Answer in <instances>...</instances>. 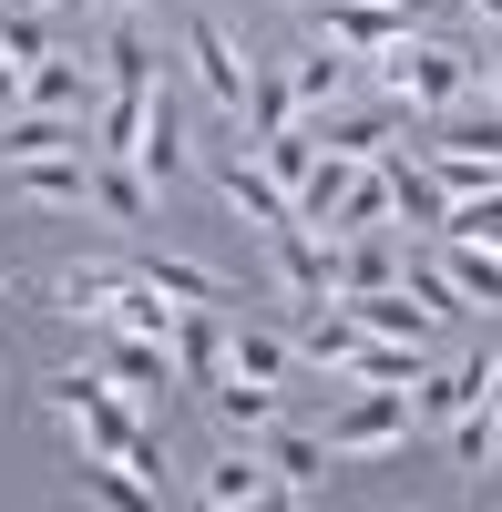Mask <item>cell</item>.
<instances>
[{
  "mask_svg": "<svg viewBox=\"0 0 502 512\" xmlns=\"http://www.w3.org/2000/svg\"><path fill=\"white\" fill-rule=\"evenodd\" d=\"M441 431H451V461H462V472H492V390H482L472 410H451Z\"/></svg>",
  "mask_w": 502,
  "mask_h": 512,
  "instance_id": "29",
  "label": "cell"
},
{
  "mask_svg": "<svg viewBox=\"0 0 502 512\" xmlns=\"http://www.w3.org/2000/svg\"><path fill=\"white\" fill-rule=\"evenodd\" d=\"M462 11H472V21H492V31H502V0H462Z\"/></svg>",
  "mask_w": 502,
  "mask_h": 512,
  "instance_id": "33",
  "label": "cell"
},
{
  "mask_svg": "<svg viewBox=\"0 0 502 512\" xmlns=\"http://www.w3.org/2000/svg\"><path fill=\"white\" fill-rule=\"evenodd\" d=\"M226 369H236V379H267V390H277V379L298 369V349H287L277 328H226Z\"/></svg>",
  "mask_w": 502,
  "mask_h": 512,
  "instance_id": "26",
  "label": "cell"
},
{
  "mask_svg": "<svg viewBox=\"0 0 502 512\" xmlns=\"http://www.w3.org/2000/svg\"><path fill=\"white\" fill-rule=\"evenodd\" d=\"M185 62H195V82H205V103H216V113H246V72H257V62H246V41L226 31V21H185Z\"/></svg>",
  "mask_w": 502,
  "mask_h": 512,
  "instance_id": "4",
  "label": "cell"
},
{
  "mask_svg": "<svg viewBox=\"0 0 502 512\" xmlns=\"http://www.w3.org/2000/svg\"><path fill=\"white\" fill-rule=\"evenodd\" d=\"M410 431H421L410 390H339V420H328V461H390V451H410Z\"/></svg>",
  "mask_w": 502,
  "mask_h": 512,
  "instance_id": "2",
  "label": "cell"
},
{
  "mask_svg": "<svg viewBox=\"0 0 502 512\" xmlns=\"http://www.w3.org/2000/svg\"><path fill=\"white\" fill-rule=\"evenodd\" d=\"M246 144H257V134H277V123H298V93H287V62H257V72H246Z\"/></svg>",
  "mask_w": 502,
  "mask_h": 512,
  "instance_id": "24",
  "label": "cell"
},
{
  "mask_svg": "<svg viewBox=\"0 0 502 512\" xmlns=\"http://www.w3.org/2000/svg\"><path fill=\"white\" fill-rule=\"evenodd\" d=\"M93 338H103V359H93V369H103L113 390L164 431V410H175V390H185V379H175V338H123V328H93Z\"/></svg>",
  "mask_w": 502,
  "mask_h": 512,
  "instance_id": "3",
  "label": "cell"
},
{
  "mask_svg": "<svg viewBox=\"0 0 502 512\" xmlns=\"http://www.w3.org/2000/svg\"><path fill=\"white\" fill-rule=\"evenodd\" d=\"M103 93H113V82H103L93 62H62V52H41V62L21 72V113H82V123H93Z\"/></svg>",
  "mask_w": 502,
  "mask_h": 512,
  "instance_id": "7",
  "label": "cell"
},
{
  "mask_svg": "<svg viewBox=\"0 0 502 512\" xmlns=\"http://www.w3.org/2000/svg\"><path fill=\"white\" fill-rule=\"evenodd\" d=\"M0 113H21V62L0 52Z\"/></svg>",
  "mask_w": 502,
  "mask_h": 512,
  "instance_id": "31",
  "label": "cell"
},
{
  "mask_svg": "<svg viewBox=\"0 0 502 512\" xmlns=\"http://www.w3.org/2000/svg\"><path fill=\"white\" fill-rule=\"evenodd\" d=\"M482 369H492V390H502V349H482Z\"/></svg>",
  "mask_w": 502,
  "mask_h": 512,
  "instance_id": "35",
  "label": "cell"
},
{
  "mask_svg": "<svg viewBox=\"0 0 502 512\" xmlns=\"http://www.w3.org/2000/svg\"><path fill=\"white\" fill-rule=\"evenodd\" d=\"M339 308H349L369 338H431V349H441V318H431V308H421V297H410L400 277H390V287H349Z\"/></svg>",
  "mask_w": 502,
  "mask_h": 512,
  "instance_id": "12",
  "label": "cell"
},
{
  "mask_svg": "<svg viewBox=\"0 0 502 512\" xmlns=\"http://www.w3.org/2000/svg\"><path fill=\"white\" fill-rule=\"evenodd\" d=\"M492 472H502V390H492Z\"/></svg>",
  "mask_w": 502,
  "mask_h": 512,
  "instance_id": "34",
  "label": "cell"
},
{
  "mask_svg": "<svg viewBox=\"0 0 502 512\" xmlns=\"http://www.w3.org/2000/svg\"><path fill=\"white\" fill-rule=\"evenodd\" d=\"M349 82H359V52H339V41H308V52H287V93H298V113L349 103Z\"/></svg>",
  "mask_w": 502,
  "mask_h": 512,
  "instance_id": "15",
  "label": "cell"
},
{
  "mask_svg": "<svg viewBox=\"0 0 502 512\" xmlns=\"http://www.w3.org/2000/svg\"><path fill=\"white\" fill-rule=\"evenodd\" d=\"M216 185H226V205H236V216L257 226V236H277V226H298V195H287V185L267 175V164L246 154V144H236V154L216 164Z\"/></svg>",
  "mask_w": 502,
  "mask_h": 512,
  "instance_id": "8",
  "label": "cell"
},
{
  "mask_svg": "<svg viewBox=\"0 0 502 512\" xmlns=\"http://www.w3.org/2000/svg\"><path fill=\"white\" fill-rule=\"evenodd\" d=\"M472 93H482V103H502V41H492V52H472Z\"/></svg>",
  "mask_w": 502,
  "mask_h": 512,
  "instance_id": "30",
  "label": "cell"
},
{
  "mask_svg": "<svg viewBox=\"0 0 502 512\" xmlns=\"http://www.w3.org/2000/svg\"><path fill=\"white\" fill-rule=\"evenodd\" d=\"M257 461H267L277 502H318V492H328V441H318V431H287V420H267V431H257Z\"/></svg>",
  "mask_w": 502,
  "mask_h": 512,
  "instance_id": "6",
  "label": "cell"
},
{
  "mask_svg": "<svg viewBox=\"0 0 502 512\" xmlns=\"http://www.w3.org/2000/svg\"><path fill=\"white\" fill-rule=\"evenodd\" d=\"M41 11H52V0H41Z\"/></svg>",
  "mask_w": 502,
  "mask_h": 512,
  "instance_id": "37",
  "label": "cell"
},
{
  "mask_svg": "<svg viewBox=\"0 0 502 512\" xmlns=\"http://www.w3.org/2000/svg\"><path fill=\"white\" fill-rule=\"evenodd\" d=\"M72 492H82V502H113V512H144V502H154L144 472H123V461H103V451H82V461H72Z\"/></svg>",
  "mask_w": 502,
  "mask_h": 512,
  "instance_id": "27",
  "label": "cell"
},
{
  "mask_svg": "<svg viewBox=\"0 0 502 512\" xmlns=\"http://www.w3.org/2000/svg\"><path fill=\"white\" fill-rule=\"evenodd\" d=\"M267 267H277V297H287V308H318V297H328V246H318V226H277V236H267Z\"/></svg>",
  "mask_w": 502,
  "mask_h": 512,
  "instance_id": "13",
  "label": "cell"
},
{
  "mask_svg": "<svg viewBox=\"0 0 502 512\" xmlns=\"http://www.w3.org/2000/svg\"><path fill=\"white\" fill-rule=\"evenodd\" d=\"M103 82H113V93H154V82H164V52H154L134 21H113V41H103Z\"/></svg>",
  "mask_w": 502,
  "mask_h": 512,
  "instance_id": "23",
  "label": "cell"
},
{
  "mask_svg": "<svg viewBox=\"0 0 502 512\" xmlns=\"http://www.w3.org/2000/svg\"><path fill=\"white\" fill-rule=\"evenodd\" d=\"M205 400H216V420H226L236 441H257L267 420H277V390H267V379H236V369H226V379H216Z\"/></svg>",
  "mask_w": 502,
  "mask_h": 512,
  "instance_id": "25",
  "label": "cell"
},
{
  "mask_svg": "<svg viewBox=\"0 0 502 512\" xmlns=\"http://www.w3.org/2000/svg\"><path fill=\"white\" fill-rule=\"evenodd\" d=\"M123 164H134L144 185H175V175H185V123H175V103H164V82H154V123H144V144L123 154Z\"/></svg>",
  "mask_w": 502,
  "mask_h": 512,
  "instance_id": "20",
  "label": "cell"
},
{
  "mask_svg": "<svg viewBox=\"0 0 502 512\" xmlns=\"http://www.w3.org/2000/svg\"><path fill=\"white\" fill-rule=\"evenodd\" d=\"M0 52H11L21 72L52 52V21H41V0H0Z\"/></svg>",
  "mask_w": 502,
  "mask_h": 512,
  "instance_id": "28",
  "label": "cell"
},
{
  "mask_svg": "<svg viewBox=\"0 0 502 512\" xmlns=\"http://www.w3.org/2000/svg\"><path fill=\"white\" fill-rule=\"evenodd\" d=\"M93 216L103 226H154V185L123 154H93Z\"/></svg>",
  "mask_w": 502,
  "mask_h": 512,
  "instance_id": "19",
  "label": "cell"
},
{
  "mask_svg": "<svg viewBox=\"0 0 502 512\" xmlns=\"http://www.w3.org/2000/svg\"><path fill=\"white\" fill-rule=\"evenodd\" d=\"M93 328H123V338H175V297L144 287V277H123V287H113V308H103Z\"/></svg>",
  "mask_w": 502,
  "mask_h": 512,
  "instance_id": "22",
  "label": "cell"
},
{
  "mask_svg": "<svg viewBox=\"0 0 502 512\" xmlns=\"http://www.w3.org/2000/svg\"><path fill=\"white\" fill-rule=\"evenodd\" d=\"M175 379L185 390H216L226 379V318L216 308H175Z\"/></svg>",
  "mask_w": 502,
  "mask_h": 512,
  "instance_id": "16",
  "label": "cell"
},
{
  "mask_svg": "<svg viewBox=\"0 0 502 512\" xmlns=\"http://www.w3.org/2000/svg\"><path fill=\"white\" fill-rule=\"evenodd\" d=\"M380 164H390V195H400V226H410V236H441V216H451V185H441L431 164H421V144H390Z\"/></svg>",
  "mask_w": 502,
  "mask_h": 512,
  "instance_id": "11",
  "label": "cell"
},
{
  "mask_svg": "<svg viewBox=\"0 0 502 512\" xmlns=\"http://www.w3.org/2000/svg\"><path fill=\"white\" fill-rule=\"evenodd\" d=\"M134 277L164 287L175 308H226V277H216V267H195V256H134Z\"/></svg>",
  "mask_w": 502,
  "mask_h": 512,
  "instance_id": "21",
  "label": "cell"
},
{
  "mask_svg": "<svg viewBox=\"0 0 502 512\" xmlns=\"http://www.w3.org/2000/svg\"><path fill=\"white\" fill-rule=\"evenodd\" d=\"M308 134L328 144V154H349V164H380L390 144H400V113L380 103V113H349V103H328V113H298Z\"/></svg>",
  "mask_w": 502,
  "mask_h": 512,
  "instance_id": "10",
  "label": "cell"
},
{
  "mask_svg": "<svg viewBox=\"0 0 502 512\" xmlns=\"http://www.w3.org/2000/svg\"><path fill=\"white\" fill-rule=\"evenodd\" d=\"M195 502H216V512H257V502H277V482H267V461H257V441H236V451H216L195 472Z\"/></svg>",
  "mask_w": 502,
  "mask_h": 512,
  "instance_id": "14",
  "label": "cell"
},
{
  "mask_svg": "<svg viewBox=\"0 0 502 512\" xmlns=\"http://www.w3.org/2000/svg\"><path fill=\"white\" fill-rule=\"evenodd\" d=\"M0 297H11V267H0Z\"/></svg>",
  "mask_w": 502,
  "mask_h": 512,
  "instance_id": "36",
  "label": "cell"
},
{
  "mask_svg": "<svg viewBox=\"0 0 502 512\" xmlns=\"http://www.w3.org/2000/svg\"><path fill=\"white\" fill-rule=\"evenodd\" d=\"M11 195L41 205V216H93V154H21Z\"/></svg>",
  "mask_w": 502,
  "mask_h": 512,
  "instance_id": "5",
  "label": "cell"
},
{
  "mask_svg": "<svg viewBox=\"0 0 502 512\" xmlns=\"http://www.w3.org/2000/svg\"><path fill=\"white\" fill-rule=\"evenodd\" d=\"M93 11H103V21H134V11H144V0H93Z\"/></svg>",
  "mask_w": 502,
  "mask_h": 512,
  "instance_id": "32",
  "label": "cell"
},
{
  "mask_svg": "<svg viewBox=\"0 0 502 512\" xmlns=\"http://www.w3.org/2000/svg\"><path fill=\"white\" fill-rule=\"evenodd\" d=\"M441 256V277L462 287V308H502V246H472V236H421Z\"/></svg>",
  "mask_w": 502,
  "mask_h": 512,
  "instance_id": "17",
  "label": "cell"
},
{
  "mask_svg": "<svg viewBox=\"0 0 502 512\" xmlns=\"http://www.w3.org/2000/svg\"><path fill=\"white\" fill-rule=\"evenodd\" d=\"M123 277H134V256H72V267L52 277V297H62V318L93 328V318L113 308V287H123Z\"/></svg>",
  "mask_w": 502,
  "mask_h": 512,
  "instance_id": "18",
  "label": "cell"
},
{
  "mask_svg": "<svg viewBox=\"0 0 502 512\" xmlns=\"http://www.w3.org/2000/svg\"><path fill=\"white\" fill-rule=\"evenodd\" d=\"M318 236H400V195H390V164H359L339 185V205L318 216Z\"/></svg>",
  "mask_w": 502,
  "mask_h": 512,
  "instance_id": "9",
  "label": "cell"
},
{
  "mask_svg": "<svg viewBox=\"0 0 502 512\" xmlns=\"http://www.w3.org/2000/svg\"><path fill=\"white\" fill-rule=\"evenodd\" d=\"M359 72L380 82L390 113H421V123H441L451 103H472V52L462 41H431V31L390 41V52H359Z\"/></svg>",
  "mask_w": 502,
  "mask_h": 512,
  "instance_id": "1",
  "label": "cell"
}]
</instances>
